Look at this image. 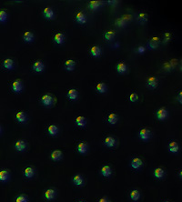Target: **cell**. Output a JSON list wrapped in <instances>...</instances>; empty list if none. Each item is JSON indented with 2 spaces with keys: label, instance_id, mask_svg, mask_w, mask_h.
Instances as JSON below:
<instances>
[{
  "label": "cell",
  "instance_id": "cell-38",
  "mask_svg": "<svg viewBox=\"0 0 182 202\" xmlns=\"http://www.w3.org/2000/svg\"><path fill=\"white\" fill-rule=\"evenodd\" d=\"M16 202H28V199H26L24 196H19L16 199Z\"/></svg>",
  "mask_w": 182,
  "mask_h": 202
},
{
  "label": "cell",
  "instance_id": "cell-34",
  "mask_svg": "<svg viewBox=\"0 0 182 202\" xmlns=\"http://www.w3.org/2000/svg\"><path fill=\"white\" fill-rule=\"evenodd\" d=\"M100 6V2L98 1H91L89 3V7L92 9H97Z\"/></svg>",
  "mask_w": 182,
  "mask_h": 202
},
{
  "label": "cell",
  "instance_id": "cell-3",
  "mask_svg": "<svg viewBox=\"0 0 182 202\" xmlns=\"http://www.w3.org/2000/svg\"><path fill=\"white\" fill-rule=\"evenodd\" d=\"M142 165H143L142 161L140 160V158H133L132 161H131V167H132L133 168H135V169L140 168L142 166Z\"/></svg>",
  "mask_w": 182,
  "mask_h": 202
},
{
  "label": "cell",
  "instance_id": "cell-43",
  "mask_svg": "<svg viewBox=\"0 0 182 202\" xmlns=\"http://www.w3.org/2000/svg\"><path fill=\"white\" fill-rule=\"evenodd\" d=\"M99 202H109V200L106 199H99Z\"/></svg>",
  "mask_w": 182,
  "mask_h": 202
},
{
  "label": "cell",
  "instance_id": "cell-42",
  "mask_svg": "<svg viewBox=\"0 0 182 202\" xmlns=\"http://www.w3.org/2000/svg\"><path fill=\"white\" fill-rule=\"evenodd\" d=\"M138 51L140 52V53H143L144 51H145V47H144V46H140V47H138Z\"/></svg>",
  "mask_w": 182,
  "mask_h": 202
},
{
  "label": "cell",
  "instance_id": "cell-19",
  "mask_svg": "<svg viewBox=\"0 0 182 202\" xmlns=\"http://www.w3.org/2000/svg\"><path fill=\"white\" fill-rule=\"evenodd\" d=\"M55 42L57 44H62L63 41H64V35L61 34V33H57L56 36H55Z\"/></svg>",
  "mask_w": 182,
  "mask_h": 202
},
{
  "label": "cell",
  "instance_id": "cell-27",
  "mask_svg": "<svg viewBox=\"0 0 182 202\" xmlns=\"http://www.w3.org/2000/svg\"><path fill=\"white\" fill-rule=\"evenodd\" d=\"M47 130H49V134L50 135H56L57 133V131H58V129H57V126H55V125H51V126H49V129H47Z\"/></svg>",
  "mask_w": 182,
  "mask_h": 202
},
{
  "label": "cell",
  "instance_id": "cell-20",
  "mask_svg": "<svg viewBox=\"0 0 182 202\" xmlns=\"http://www.w3.org/2000/svg\"><path fill=\"white\" fill-rule=\"evenodd\" d=\"M163 175H164V171H163V169L162 168H156L155 169V171H154V176L156 177L157 178H161L163 177Z\"/></svg>",
  "mask_w": 182,
  "mask_h": 202
},
{
  "label": "cell",
  "instance_id": "cell-18",
  "mask_svg": "<svg viewBox=\"0 0 182 202\" xmlns=\"http://www.w3.org/2000/svg\"><path fill=\"white\" fill-rule=\"evenodd\" d=\"M17 119L19 121V122H21V123H23V122H25L26 120V114L24 113V112H18V113H17Z\"/></svg>",
  "mask_w": 182,
  "mask_h": 202
},
{
  "label": "cell",
  "instance_id": "cell-40",
  "mask_svg": "<svg viewBox=\"0 0 182 202\" xmlns=\"http://www.w3.org/2000/svg\"><path fill=\"white\" fill-rule=\"evenodd\" d=\"M117 24L119 26H123L126 25V20H124L123 18H120V19H119L117 21Z\"/></svg>",
  "mask_w": 182,
  "mask_h": 202
},
{
  "label": "cell",
  "instance_id": "cell-11",
  "mask_svg": "<svg viewBox=\"0 0 182 202\" xmlns=\"http://www.w3.org/2000/svg\"><path fill=\"white\" fill-rule=\"evenodd\" d=\"M148 85L150 88H156L157 85H158V79L156 77H149V78H148Z\"/></svg>",
  "mask_w": 182,
  "mask_h": 202
},
{
  "label": "cell",
  "instance_id": "cell-41",
  "mask_svg": "<svg viewBox=\"0 0 182 202\" xmlns=\"http://www.w3.org/2000/svg\"><path fill=\"white\" fill-rule=\"evenodd\" d=\"M148 46H149L150 48H155V47L158 46V43H157V42H154V39H153L151 42H149V45Z\"/></svg>",
  "mask_w": 182,
  "mask_h": 202
},
{
  "label": "cell",
  "instance_id": "cell-24",
  "mask_svg": "<svg viewBox=\"0 0 182 202\" xmlns=\"http://www.w3.org/2000/svg\"><path fill=\"white\" fill-rule=\"evenodd\" d=\"M100 52H101L100 48H99L98 46H92V48H91V54H92L94 57L99 56L100 55Z\"/></svg>",
  "mask_w": 182,
  "mask_h": 202
},
{
  "label": "cell",
  "instance_id": "cell-23",
  "mask_svg": "<svg viewBox=\"0 0 182 202\" xmlns=\"http://www.w3.org/2000/svg\"><path fill=\"white\" fill-rule=\"evenodd\" d=\"M140 192H138V190H132L131 191V193H130V198H131V199L132 200H134V201H136V200H138V199H140Z\"/></svg>",
  "mask_w": 182,
  "mask_h": 202
},
{
  "label": "cell",
  "instance_id": "cell-47",
  "mask_svg": "<svg viewBox=\"0 0 182 202\" xmlns=\"http://www.w3.org/2000/svg\"><path fill=\"white\" fill-rule=\"evenodd\" d=\"M78 202H83V201H78Z\"/></svg>",
  "mask_w": 182,
  "mask_h": 202
},
{
  "label": "cell",
  "instance_id": "cell-2",
  "mask_svg": "<svg viewBox=\"0 0 182 202\" xmlns=\"http://www.w3.org/2000/svg\"><path fill=\"white\" fill-rule=\"evenodd\" d=\"M167 116H168V112H167V110H166L165 108H160V109L158 110L157 116H158V119L163 120V119H165L166 118H167Z\"/></svg>",
  "mask_w": 182,
  "mask_h": 202
},
{
  "label": "cell",
  "instance_id": "cell-14",
  "mask_svg": "<svg viewBox=\"0 0 182 202\" xmlns=\"http://www.w3.org/2000/svg\"><path fill=\"white\" fill-rule=\"evenodd\" d=\"M34 169L32 168H26L25 169V176L28 178H31L32 177L34 176Z\"/></svg>",
  "mask_w": 182,
  "mask_h": 202
},
{
  "label": "cell",
  "instance_id": "cell-12",
  "mask_svg": "<svg viewBox=\"0 0 182 202\" xmlns=\"http://www.w3.org/2000/svg\"><path fill=\"white\" fill-rule=\"evenodd\" d=\"M105 145L107 147H114L115 146V139H113V137H108L105 139Z\"/></svg>",
  "mask_w": 182,
  "mask_h": 202
},
{
  "label": "cell",
  "instance_id": "cell-44",
  "mask_svg": "<svg viewBox=\"0 0 182 202\" xmlns=\"http://www.w3.org/2000/svg\"><path fill=\"white\" fill-rule=\"evenodd\" d=\"M109 4H115L116 1H109Z\"/></svg>",
  "mask_w": 182,
  "mask_h": 202
},
{
  "label": "cell",
  "instance_id": "cell-37",
  "mask_svg": "<svg viewBox=\"0 0 182 202\" xmlns=\"http://www.w3.org/2000/svg\"><path fill=\"white\" fill-rule=\"evenodd\" d=\"M113 36H114V32H112V31H109V32H107V33L105 34V38L108 40L112 39V38H113Z\"/></svg>",
  "mask_w": 182,
  "mask_h": 202
},
{
  "label": "cell",
  "instance_id": "cell-45",
  "mask_svg": "<svg viewBox=\"0 0 182 202\" xmlns=\"http://www.w3.org/2000/svg\"><path fill=\"white\" fill-rule=\"evenodd\" d=\"M181 93H179V102H181Z\"/></svg>",
  "mask_w": 182,
  "mask_h": 202
},
{
  "label": "cell",
  "instance_id": "cell-4",
  "mask_svg": "<svg viewBox=\"0 0 182 202\" xmlns=\"http://www.w3.org/2000/svg\"><path fill=\"white\" fill-rule=\"evenodd\" d=\"M52 101H53V98H51V96L49 95H45L43 96L42 98V103L44 104L45 106H49L52 104Z\"/></svg>",
  "mask_w": 182,
  "mask_h": 202
},
{
  "label": "cell",
  "instance_id": "cell-5",
  "mask_svg": "<svg viewBox=\"0 0 182 202\" xmlns=\"http://www.w3.org/2000/svg\"><path fill=\"white\" fill-rule=\"evenodd\" d=\"M12 88L15 92H20L21 89H22V84L19 80H16L12 84Z\"/></svg>",
  "mask_w": 182,
  "mask_h": 202
},
{
  "label": "cell",
  "instance_id": "cell-32",
  "mask_svg": "<svg viewBox=\"0 0 182 202\" xmlns=\"http://www.w3.org/2000/svg\"><path fill=\"white\" fill-rule=\"evenodd\" d=\"M97 89H98V92H100V93L105 92V91H106V89H107L106 85H105V84H103V83H99V84H98V85H97Z\"/></svg>",
  "mask_w": 182,
  "mask_h": 202
},
{
  "label": "cell",
  "instance_id": "cell-46",
  "mask_svg": "<svg viewBox=\"0 0 182 202\" xmlns=\"http://www.w3.org/2000/svg\"><path fill=\"white\" fill-rule=\"evenodd\" d=\"M0 132H1V129H0Z\"/></svg>",
  "mask_w": 182,
  "mask_h": 202
},
{
  "label": "cell",
  "instance_id": "cell-9",
  "mask_svg": "<svg viewBox=\"0 0 182 202\" xmlns=\"http://www.w3.org/2000/svg\"><path fill=\"white\" fill-rule=\"evenodd\" d=\"M76 19H77L78 22V23H80V24H84V23H86V21H87V18H86V15H85L82 12L78 13Z\"/></svg>",
  "mask_w": 182,
  "mask_h": 202
},
{
  "label": "cell",
  "instance_id": "cell-22",
  "mask_svg": "<svg viewBox=\"0 0 182 202\" xmlns=\"http://www.w3.org/2000/svg\"><path fill=\"white\" fill-rule=\"evenodd\" d=\"M78 150L79 153L84 154L87 152V145L85 143H79L78 146Z\"/></svg>",
  "mask_w": 182,
  "mask_h": 202
},
{
  "label": "cell",
  "instance_id": "cell-10",
  "mask_svg": "<svg viewBox=\"0 0 182 202\" xmlns=\"http://www.w3.org/2000/svg\"><path fill=\"white\" fill-rule=\"evenodd\" d=\"M101 174L103 175L104 177H109L111 175V169L109 166H104L101 168Z\"/></svg>",
  "mask_w": 182,
  "mask_h": 202
},
{
  "label": "cell",
  "instance_id": "cell-33",
  "mask_svg": "<svg viewBox=\"0 0 182 202\" xmlns=\"http://www.w3.org/2000/svg\"><path fill=\"white\" fill-rule=\"evenodd\" d=\"M108 120L110 124H116V122H117V116L116 114H110L109 116V118H108Z\"/></svg>",
  "mask_w": 182,
  "mask_h": 202
},
{
  "label": "cell",
  "instance_id": "cell-26",
  "mask_svg": "<svg viewBox=\"0 0 182 202\" xmlns=\"http://www.w3.org/2000/svg\"><path fill=\"white\" fill-rule=\"evenodd\" d=\"M117 69L119 73H124L127 70V67H126V65L124 63H119L117 64Z\"/></svg>",
  "mask_w": 182,
  "mask_h": 202
},
{
  "label": "cell",
  "instance_id": "cell-39",
  "mask_svg": "<svg viewBox=\"0 0 182 202\" xmlns=\"http://www.w3.org/2000/svg\"><path fill=\"white\" fill-rule=\"evenodd\" d=\"M129 99L132 101V102H135V101H137V100H138V96H137V94H136V93H132V94L130 95V97H129Z\"/></svg>",
  "mask_w": 182,
  "mask_h": 202
},
{
  "label": "cell",
  "instance_id": "cell-30",
  "mask_svg": "<svg viewBox=\"0 0 182 202\" xmlns=\"http://www.w3.org/2000/svg\"><path fill=\"white\" fill-rule=\"evenodd\" d=\"M13 60L11 59H6L4 61V67L7 68V69H11V68H13Z\"/></svg>",
  "mask_w": 182,
  "mask_h": 202
},
{
  "label": "cell",
  "instance_id": "cell-1",
  "mask_svg": "<svg viewBox=\"0 0 182 202\" xmlns=\"http://www.w3.org/2000/svg\"><path fill=\"white\" fill-rule=\"evenodd\" d=\"M140 137L142 140H148L149 139V137H150V132L146 129H143L140 132Z\"/></svg>",
  "mask_w": 182,
  "mask_h": 202
},
{
  "label": "cell",
  "instance_id": "cell-17",
  "mask_svg": "<svg viewBox=\"0 0 182 202\" xmlns=\"http://www.w3.org/2000/svg\"><path fill=\"white\" fill-rule=\"evenodd\" d=\"M75 64H76V62H75L74 60H71V59H69V60H67L66 63H65V65H66V68L67 70H72L74 67H75Z\"/></svg>",
  "mask_w": 182,
  "mask_h": 202
},
{
  "label": "cell",
  "instance_id": "cell-8",
  "mask_svg": "<svg viewBox=\"0 0 182 202\" xmlns=\"http://www.w3.org/2000/svg\"><path fill=\"white\" fill-rule=\"evenodd\" d=\"M34 69L36 72H42L43 69H44V64H43L41 61H36L34 64Z\"/></svg>",
  "mask_w": 182,
  "mask_h": 202
},
{
  "label": "cell",
  "instance_id": "cell-36",
  "mask_svg": "<svg viewBox=\"0 0 182 202\" xmlns=\"http://www.w3.org/2000/svg\"><path fill=\"white\" fill-rule=\"evenodd\" d=\"M147 18H148L147 14H145V13H140V15H138V20H140V22H146V21H147Z\"/></svg>",
  "mask_w": 182,
  "mask_h": 202
},
{
  "label": "cell",
  "instance_id": "cell-35",
  "mask_svg": "<svg viewBox=\"0 0 182 202\" xmlns=\"http://www.w3.org/2000/svg\"><path fill=\"white\" fill-rule=\"evenodd\" d=\"M7 12L4 11V10H1L0 11V22H5L7 20Z\"/></svg>",
  "mask_w": 182,
  "mask_h": 202
},
{
  "label": "cell",
  "instance_id": "cell-13",
  "mask_svg": "<svg viewBox=\"0 0 182 202\" xmlns=\"http://www.w3.org/2000/svg\"><path fill=\"white\" fill-rule=\"evenodd\" d=\"M169 147V151L172 153H177L179 151V146L176 142H170Z\"/></svg>",
  "mask_w": 182,
  "mask_h": 202
},
{
  "label": "cell",
  "instance_id": "cell-31",
  "mask_svg": "<svg viewBox=\"0 0 182 202\" xmlns=\"http://www.w3.org/2000/svg\"><path fill=\"white\" fill-rule=\"evenodd\" d=\"M34 38V36H33V34L31 33V32H26V33L24 34V39L26 41V42H30L32 41Z\"/></svg>",
  "mask_w": 182,
  "mask_h": 202
},
{
  "label": "cell",
  "instance_id": "cell-7",
  "mask_svg": "<svg viewBox=\"0 0 182 202\" xmlns=\"http://www.w3.org/2000/svg\"><path fill=\"white\" fill-rule=\"evenodd\" d=\"M51 158L53 160H60L62 158V153L59 150H55L51 154Z\"/></svg>",
  "mask_w": 182,
  "mask_h": 202
},
{
  "label": "cell",
  "instance_id": "cell-48",
  "mask_svg": "<svg viewBox=\"0 0 182 202\" xmlns=\"http://www.w3.org/2000/svg\"><path fill=\"white\" fill-rule=\"evenodd\" d=\"M166 202H168V201H166Z\"/></svg>",
  "mask_w": 182,
  "mask_h": 202
},
{
  "label": "cell",
  "instance_id": "cell-28",
  "mask_svg": "<svg viewBox=\"0 0 182 202\" xmlns=\"http://www.w3.org/2000/svg\"><path fill=\"white\" fill-rule=\"evenodd\" d=\"M76 123L79 127H84L86 125V119L83 118V116H78V118L76 119Z\"/></svg>",
  "mask_w": 182,
  "mask_h": 202
},
{
  "label": "cell",
  "instance_id": "cell-15",
  "mask_svg": "<svg viewBox=\"0 0 182 202\" xmlns=\"http://www.w3.org/2000/svg\"><path fill=\"white\" fill-rule=\"evenodd\" d=\"M67 97L70 99H76L78 98V91L75 89H70L67 93Z\"/></svg>",
  "mask_w": 182,
  "mask_h": 202
},
{
  "label": "cell",
  "instance_id": "cell-21",
  "mask_svg": "<svg viewBox=\"0 0 182 202\" xmlns=\"http://www.w3.org/2000/svg\"><path fill=\"white\" fill-rule=\"evenodd\" d=\"M8 178V172L7 170H1L0 171V180L3 182L7 181Z\"/></svg>",
  "mask_w": 182,
  "mask_h": 202
},
{
  "label": "cell",
  "instance_id": "cell-25",
  "mask_svg": "<svg viewBox=\"0 0 182 202\" xmlns=\"http://www.w3.org/2000/svg\"><path fill=\"white\" fill-rule=\"evenodd\" d=\"M44 14L47 18H52L53 15H54V12L52 11V9L49 7H46L44 10Z\"/></svg>",
  "mask_w": 182,
  "mask_h": 202
},
{
  "label": "cell",
  "instance_id": "cell-6",
  "mask_svg": "<svg viewBox=\"0 0 182 202\" xmlns=\"http://www.w3.org/2000/svg\"><path fill=\"white\" fill-rule=\"evenodd\" d=\"M16 149L18 151H23L25 148H26V143L23 140H18L17 143H16Z\"/></svg>",
  "mask_w": 182,
  "mask_h": 202
},
{
  "label": "cell",
  "instance_id": "cell-16",
  "mask_svg": "<svg viewBox=\"0 0 182 202\" xmlns=\"http://www.w3.org/2000/svg\"><path fill=\"white\" fill-rule=\"evenodd\" d=\"M73 182L77 186H80V185H82V183H83V178H81L80 175H76V176L73 178Z\"/></svg>",
  "mask_w": 182,
  "mask_h": 202
},
{
  "label": "cell",
  "instance_id": "cell-29",
  "mask_svg": "<svg viewBox=\"0 0 182 202\" xmlns=\"http://www.w3.org/2000/svg\"><path fill=\"white\" fill-rule=\"evenodd\" d=\"M45 196L47 199H52L55 196V191L53 189H47L45 193Z\"/></svg>",
  "mask_w": 182,
  "mask_h": 202
}]
</instances>
